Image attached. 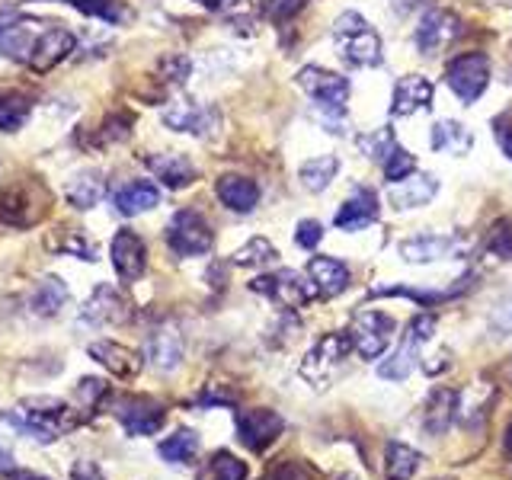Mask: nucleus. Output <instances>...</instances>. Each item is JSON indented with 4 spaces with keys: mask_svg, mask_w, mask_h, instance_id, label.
<instances>
[{
    "mask_svg": "<svg viewBox=\"0 0 512 480\" xmlns=\"http://www.w3.org/2000/svg\"><path fill=\"white\" fill-rule=\"evenodd\" d=\"M0 420L29 439L52 445L64 436V432H71L80 423V416L55 397H36V400H26V404H20L16 410H4Z\"/></svg>",
    "mask_w": 512,
    "mask_h": 480,
    "instance_id": "nucleus-1",
    "label": "nucleus"
},
{
    "mask_svg": "<svg viewBox=\"0 0 512 480\" xmlns=\"http://www.w3.org/2000/svg\"><path fill=\"white\" fill-rule=\"evenodd\" d=\"M333 39L340 48V58L349 68H378L381 64V36L368 26L356 10L343 13L333 23Z\"/></svg>",
    "mask_w": 512,
    "mask_h": 480,
    "instance_id": "nucleus-2",
    "label": "nucleus"
},
{
    "mask_svg": "<svg viewBox=\"0 0 512 480\" xmlns=\"http://www.w3.org/2000/svg\"><path fill=\"white\" fill-rule=\"evenodd\" d=\"M48 192L39 180L10 183L0 189V224L7 228H32L48 215Z\"/></svg>",
    "mask_w": 512,
    "mask_h": 480,
    "instance_id": "nucleus-3",
    "label": "nucleus"
},
{
    "mask_svg": "<svg viewBox=\"0 0 512 480\" xmlns=\"http://www.w3.org/2000/svg\"><path fill=\"white\" fill-rule=\"evenodd\" d=\"M109 413L122 423L128 436H154L167 423V407L151 394H116L109 397Z\"/></svg>",
    "mask_w": 512,
    "mask_h": 480,
    "instance_id": "nucleus-4",
    "label": "nucleus"
},
{
    "mask_svg": "<svg viewBox=\"0 0 512 480\" xmlns=\"http://www.w3.org/2000/svg\"><path fill=\"white\" fill-rule=\"evenodd\" d=\"M352 352V340L346 333H327L311 346L308 356L301 359V378L311 381L314 388H327L333 375L340 372L346 356Z\"/></svg>",
    "mask_w": 512,
    "mask_h": 480,
    "instance_id": "nucleus-5",
    "label": "nucleus"
},
{
    "mask_svg": "<svg viewBox=\"0 0 512 480\" xmlns=\"http://www.w3.org/2000/svg\"><path fill=\"white\" fill-rule=\"evenodd\" d=\"M445 84L452 90L464 106L477 103L484 96L487 84H490V61L480 52H464L458 58L448 61L445 68Z\"/></svg>",
    "mask_w": 512,
    "mask_h": 480,
    "instance_id": "nucleus-6",
    "label": "nucleus"
},
{
    "mask_svg": "<svg viewBox=\"0 0 512 480\" xmlns=\"http://www.w3.org/2000/svg\"><path fill=\"white\" fill-rule=\"evenodd\" d=\"M167 244L176 256H205L215 244L212 224L199 212H192V208H183L167 224Z\"/></svg>",
    "mask_w": 512,
    "mask_h": 480,
    "instance_id": "nucleus-7",
    "label": "nucleus"
},
{
    "mask_svg": "<svg viewBox=\"0 0 512 480\" xmlns=\"http://www.w3.org/2000/svg\"><path fill=\"white\" fill-rule=\"evenodd\" d=\"M250 288L282 304V308H304V304H311L317 298V285L311 279H304L295 269H279V272H272V276H260V279H253Z\"/></svg>",
    "mask_w": 512,
    "mask_h": 480,
    "instance_id": "nucleus-8",
    "label": "nucleus"
},
{
    "mask_svg": "<svg viewBox=\"0 0 512 480\" xmlns=\"http://www.w3.org/2000/svg\"><path fill=\"white\" fill-rule=\"evenodd\" d=\"M234 426H237V439L240 445H247L250 452H266V448L282 436L285 420L269 407H250V410H237L234 416Z\"/></svg>",
    "mask_w": 512,
    "mask_h": 480,
    "instance_id": "nucleus-9",
    "label": "nucleus"
},
{
    "mask_svg": "<svg viewBox=\"0 0 512 480\" xmlns=\"http://www.w3.org/2000/svg\"><path fill=\"white\" fill-rule=\"evenodd\" d=\"M135 314L132 301H128L119 288L112 285H96L90 298L84 301V308H80V320L90 327H119V324H128Z\"/></svg>",
    "mask_w": 512,
    "mask_h": 480,
    "instance_id": "nucleus-10",
    "label": "nucleus"
},
{
    "mask_svg": "<svg viewBox=\"0 0 512 480\" xmlns=\"http://www.w3.org/2000/svg\"><path fill=\"white\" fill-rule=\"evenodd\" d=\"M394 336V320L381 311H359L352 317V327H349V340H352V349L359 352L362 359L375 362L384 349H388Z\"/></svg>",
    "mask_w": 512,
    "mask_h": 480,
    "instance_id": "nucleus-11",
    "label": "nucleus"
},
{
    "mask_svg": "<svg viewBox=\"0 0 512 480\" xmlns=\"http://www.w3.org/2000/svg\"><path fill=\"white\" fill-rule=\"evenodd\" d=\"M164 125L173 132H189L196 138H212L221 125V116L215 106H202L192 100H173L164 109Z\"/></svg>",
    "mask_w": 512,
    "mask_h": 480,
    "instance_id": "nucleus-12",
    "label": "nucleus"
},
{
    "mask_svg": "<svg viewBox=\"0 0 512 480\" xmlns=\"http://www.w3.org/2000/svg\"><path fill=\"white\" fill-rule=\"evenodd\" d=\"M298 87L308 93L317 106L346 112V100H349V80L346 77L324 71V68H301L298 71Z\"/></svg>",
    "mask_w": 512,
    "mask_h": 480,
    "instance_id": "nucleus-13",
    "label": "nucleus"
},
{
    "mask_svg": "<svg viewBox=\"0 0 512 480\" xmlns=\"http://www.w3.org/2000/svg\"><path fill=\"white\" fill-rule=\"evenodd\" d=\"M109 260L116 266L122 282L128 285L138 282L144 276V269H148V247H144L141 234L128 228L116 231V237H112V244H109Z\"/></svg>",
    "mask_w": 512,
    "mask_h": 480,
    "instance_id": "nucleus-14",
    "label": "nucleus"
},
{
    "mask_svg": "<svg viewBox=\"0 0 512 480\" xmlns=\"http://www.w3.org/2000/svg\"><path fill=\"white\" fill-rule=\"evenodd\" d=\"M461 36V20L448 10H429L423 13L420 26H416V48L420 55H439Z\"/></svg>",
    "mask_w": 512,
    "mask_h": 480,
    "instance_id": "nucleus-15",
    "label": "nucleus"
},
{
    "mask_svg": "<svg viewBox=\"0 0 512 480\" xmlns=\"http://www.w3.org/2000/svg\"><path fill=\"white\" fill-rule=\"evenodd\" d=\"M439 180L432 173H410L404 180H397L388 186V199L397 212H410V208H423L436 199Z\"/></svg>",
    "mask_w": 512,
    "mask_h": 480,
    "instance_id": "nucleus-16",
    "label": "nucleus"
},
{
    "mask_svg": "<svg viewBox=\"0 0 512 480\" xmlns=\"http://www.w3.org/2000/svg\"><path fill=\"white\" fill-rule=\"evenodd\" d=\"M432 93H436V87H432L429 77H423V74L400 77L394 84V96H391V116L407 119V116H413V112L429 109Z\"/></svg>",
    "mask_w": 512,
    "mask_h": 480,
    "instance_id": "nucleus-17",
    "label": "nucleus"
},
{
    "mask_svg": "<svg viewBox=\"0 0 512 480\" xmlns=\"http://www.w3.org/2000/svg\"><path fill=\"white\" fill-rule=\"evenodd\" d=\"M74 32L68 29H42V36L36 42V48H32V58H29V68L36 71V74H48L55 68L58 61H64L71 52H74Z\"/></svg>",
    "mask_w": 512,
    "mask_h": 480,
    "instance_id": "nucleus-18",
    "label": "nucleus"
},
{
    "mask_svg": "<svg viewBox=\"0 0 512 480\" xmlns=\"http://www.w3.org/2000/svg\"><path fill=\"white\" fill-rule=\"evenodd\" d=\"M90 359L93 362H100L109 375H116V378H122V381H132L138 372H141V356L135 349H128V346H122V343H116V340H100V343H90Z\"/></svg>",
    "mask_w": 512,
    "mask_h": 480,
    "instance_id": "nucleus-19",
    "label": "nucleus"
},
{
    "mask_svg": "<svg viewBox=\"0 0 512 480\" xmlns=\"http://www.w3.org/2000/svg\"><path fill=\"white\" fill-rule=\"evenodd\" d=\"M461 250V244L455 237H445V234H416L400 240L397 253L404 256L407 263H436L445 260V256H455Z\"/></svg>",
    "mask_w": 512,
    "mask_h": 480,
    "instance_id": "nucleus-20",
    "label": "nucleus"
},
{
    "mask_svg": "<svg viewBox=\"0 0 512 480\" xmlns=\"http://www.w3.org/2000/svg\"><path fill=\"white\" fill-rule=\"evenodd\" d=\"M375 221H378V196H375V189H365V186L352 192L333 218V224L340 231H362Z\"/></svg>",
    "mask_w": 512,
    "mask_h": 480,
    "instance_id": "nucleus-21",
    "label": "nucleus"
},
{
    "mask_svg": "<svg viewBox=\"0 0 512 480\" xmlns=\"http://www.w3.org/2000/svg\"><path fill=\"white\" fill-rule=\"evenodd\" d=\"M215 192L221 205L231 208L237 215H250L256 202H260V186H256L250 176H240V173H224L215 183Z\"/></svg>",
    "mask_w": 512,
    "mask_h": 480,
    "instance_id": "nucleus-22",
    "label": "nucleus"
},
{
    "mask_svg": "<svg viewBox=\"0 0 512 480\" xmlns=\"http://www.w3.org/2000/svg\"><path fill=\"white\" fill-rule=\"evenodd\" d=\"M183 333L176 330L173 324H164L157 327L154 336H151V346H148V356H151V365L157 368V372H176V368L183 365Z\"/></svg>",
    "mask_w": 512,
    "mask_h": 480,
    "instance_id": "nucleus-23",
    "label": "nucleus"
},
{
    "mask_svg": "<svg viewBox=\"0 0 512 480\" xmlns=\"http://www.w3.org/2000/svg\"><path fill=\"white\" fill-rule=\"evenodd\" d=\"M39 36H42V32H36L26 20L0 23V55L16 61V64H29L32 48H36Z\"/></svg>",
    "mask_w": 512,
    "mask_h": 480,
    "instance_id": "nucleus-24",
    "label": "nucleus"
},
{
    "mask_svg": "<svg viewBox=\"0 0 512 480\" xmlns=\"http://www.w3.org/2000/svg\"><path fill=\"white\" fill-rule=\"evenodd\" d=\"M308 276L317 285V295L324 298H336L349 288V266L333 256H314L308 263Z\"/></svg>",
    "mask_w": 512,
    "mask_h": 480,
    "instance_id": "nucleus-25",
    "label": "nucleus"
},
{
    "mask_svg": "<svg viewBox=\"0 0 512 480\" xmlns=\"http://www.w3.org/2000/svg\"><path fill=\"white\" fill-rule=\"evenodd\" d=\"M148 167L154 170L157 180L170 189H186L189 183H196V176H199L196 164H192L186 154H176V151L148 157Z\"/></svg>",
    "mask_w": 512,
    "mask_h": 480,
    "instance_id": "nucleus-26",
    "label": "nucleus"
},
{
    "mask_svg": "<svg viewBox=\"0 0 512 480\" xmlns=\"http://www.w3.org/2000/svg\"><path fill=\"white\" fill-rule=\"evenodd\" d=\"M420 346H423V340L416 333H404V340H400V346L394 349V356L388 359V362H381L378 365V375L384 378V381H407L410 378V372L416 368V362H420Z\"/></svg>",
    "mask_w": 512,
    "mask_h": 480,
    "instance_id": "nucleus-27",
    "label": "nucleus"
},
{
    "mask_svg": "<svg viewBox=\"0 0 512 480\" xmlns=\"http://www.w3.org/2000/svg\"><path fill=\"white\" fill-rule=\"evenodd\" d=\"M112 202H116V212L119 215L135 218V215L151 212V208L160 202V189L154 183H148V180H138V183H128V186L116 189Z\"/></svg>",
    "mask_w": 512,
    "mask_h": 480,
    "instance_id": "nucleus-28",
    "label": "nucleus"
},
{
    "mask_svg": "<svg viewBox=\"0 0 512 480\" xmlns=\"http://www.w3.org/2000/svg\"><path fill=\"white\" fill-rule=\"evenodd\" d=\"M458 416V394L448 388H436L426 400V413H423V426L432 432V436H442V432L452 426V420Z\"/></svg>",
    "mask_w": 512,
    "mask_h": 480,
    "instance_id": "nucleus-29",
    "label": "nucleus"
},
{
    "mask_svg": "<svg viewBox=\"0 0 512 480\" xmlns=\"http://www.w3.org/2000/svg\"><path fill=\"white\" fill-rule=\"evenodd\" d=\"M471 144H474V135L455 119H439L436 125H432V151L436 154L464 157L471 151Z\"/></svg>",
    "mask_w": 512,
    "mask_h": 480,
    "instance_id": "nucleus-30",
    "label": "nucleus"
},
{
    "mask_svg": "<svg viewBox=\"0 0 512 480\" xmlns=\"http://www.w3.org/2000/svg\"><path fill=\"white\" fill-rule=\"evenodd\" d=\"M68 298H71L68 285H64L58 276H45L36 288H32L29 308L39 317H55V314H61L64 304H68Z\"/></svg>",
    "mask_w": 512,
    "mask_h": 480,
    "instance_id": "nucleus-31",
    "label": "nucleus"
},
{
    "mask_svg": "<svg viewBox=\"0 0 512 480\" xmlns=\"http://www.w3.org/2000/svg\"><path fill=\"white\" fill-rule=\"evenodd\" d=\"M336 170H340V160H336L333 154L311 157L298 167V180L308 192H324L336 180Z\"/></svg>",
    "mask_w": 512,
    "mask_h": 480,
    "instance_id": "nucleus-32",
    "label": "nucleus"
},
{
    "mask_svg": "<svg viewBox=\"0 0 512 480\" xmlns=\"http://www.w3.org/2000/svg\"><path fill=\"white\" fill-rule=\"evenodd\" d=\"M420 452L404 442H391L388 452H384V474L388 480H410L416 471H420Z\"/></svg>",
    "mask_w": 512,
    "mask_h": 480,
    "instance_id": "nucleus-33",
    "label": "nucleus"
},
{
    "mask_svg": "<svg viewBox=\"0 0 512 480\" xmlns=\"http://www.w3.org/2000/svg\"><path fill=\"white\" fill-rule=\"evenodd\" d=\"M196 480H247V461H240L231 452H215L199 468Z\"/></svg>",
    "mask_w": 512,
    "mask_h": 480,
    "instance_id": "nucleus-34",
    "label": "nucleus"
},
{
    "mask_svg": "<svg viewBox=\"0 0 512 480\" xmlns=\"http://www.w3.org/2000/svg\"><path fill=\"white\" fill-rule=\"evenodd\" d=\"M103 192H106V186H103L100 176H96V173H80V176H74V180L68 183L64 196H68V202L74 208L87 212V208H93L96 202L103 199Z\"/></svg>",
    "mask_w": 512,
    "mask_h": 480,
    "instance_id": "nucleus-35",
    "label": "nucleus"
},
{
    "mask_svg": "<svg viewBox=\"0 0 512 480\" xmlns=\"http://www.w3.org/2000/svg\"><path fill=\"white\" fill-rule=\"evenodd\" d=\"M199 452V436L192 429H180L173 432V436H167L164 442L157 445V455L164 458L167 464H186L192 461Z\"/></svg>",
    "mask_w": 512,
    "mask_h": 480,
    "instance_id": "nucleus-36",
    "label": "nucleus"
},
{
    "mask_svg": "<svg viewBox=\"0 0 512 480\" xmlns=\"http://www.w3.org/2000/svg\"><path fill=\"white\" fill-rule=\"evenodd\" d=\"M32 112V100L20 90L0 96V132H20Z\"/></svg>",
    "mask_w": 512,
    "mask_h": 480,
    "instance_id": "nucleus-37",
    "label": "nucleus"
},
{
    "mask_svg": "<svg viewBox=\"0 0 512 480\" xmlns=\"http://www.w3.org/2000/svg\"><path fill=\"white\" fill-rule=\"evenodd\" d=\"M48 250H58L64 256H77V260H96V247L84 237V231H74V228H61L58 234L48 237Z\"/></svg>",
    "mask_w": 512,
    "mask_h": 480,
    "instance_id": "nucleus-38",
    "label": "nucleus"
},
{
    "mask_svg": "<svg viewBox=\"0 0 512 480\" xmlns=\"http://www.w3.org/2000/svg\"><path fill=\"white\" fill-rule=\"evenodd\" d=\"M276 260H279V250L272 247L266 237H250L247 244L240 247V250H234V256H231L234 266H250V269L269 266V263H276Z\"/></svg>",
    "mask_w": 512,
    "mask_h": 480,
    "instance_id": "nucleus-39",
    "label": "nucleus"
},
{
    "mask_svg": "<svg viewBox=\"0 0 512 480\" xmlns=\"http://www.w3.org/2000/svg\"><path fill=\"white\" fill-rule=\"evenodd\" d=\"M359 148H362V154L368 160H378V164H384V160L391 157V151L397 148V138H394V132L388 125H381V128H375V132H368V135L359 138Z\"/></svg>",
    "mask_w": 512,
    "mask_h": 480,
    "instance_id": "nucleus-40",
    "label": "nucleus"
},
{
    "mask_svg": "<svg viewBox=\"0 0 512 480\" xmlns=\"http://www.w3.org/2000/svg\"><path fill=\"white\" fill-rule=\"evenodd\" d=\"M263 480H320L317 471L311 468L308 461H298V458H282L279 464L263 474Z\"/></svg>",
    "mask_w": 512,
    "mask_h": 480,
    "instance_id": "nucleus-41",
    "label": "nucleus"
},
{
    "mask_svg": "<svg viewBox=\"0 0 512 480\" xmlns=\"http://www.w3.org/2000/svg\"><path fill=\"white\" fill-rule=\"evenodd\" d=\"M381 170H384V180L397 183V180H404V176L416 173V157L407 148H400V144H397V148L391 151V157L381 164Z\"/></svg>",
    "mask_w": 512,
    "mask_h": 480,
    "instance_id": "nucleus-42",
    "label": "nucleus"
},
{
    "mask_svg": "<svg viewBox=\"0 0 512 480\" xmlns=\"http://www.w3.org/2000/svg\"><path fill=\"white\" fill-rule=\"evenodd\" d=\"M189 71H192V61L186 55H167V58H160V64H157L160 80H164V84H170V87L186 84Z\"/></svg>",
    "mask_w": 512,
    "mask_h": 480,
    "instance_id": "nucleus-43",
    "label": "nucleus"
},
{
    "mask_svg": "<svg viewBox=\"0 0 512 480\" xmlns=\"http://www.w3.org/2000/svg\"><path fill=\"white\" fill-rule=\"evenodd\" d=\"M132 116L128 112H112V116H106L103 128H100V138L109 141V144H116V141H128L132 138Z\"/></svg>",
    "mask_w": 512,
    "mask_h": 480,
    "instance_id": "nucleus-44",
    "label": "nucleus"
},
{
    "mask_svg": "<svg viewBox=\"0 0 512 480\" xmlns=\"http://www.w3.org/2000/svg\"><path fill=\"white\" fill-rule=\"evenodd\" d=\"M301 7H304V0H263V10L272 23L292 20L295 13H301Z\"/></svg>",
    "mask_w": 512,
    "mask_h": 480,
    "instance_id": "nucleus-45",
    "label": "nucleus"
},
{
    "mask_svg": "<svg viewBox=\"0 0 512 480\" xmlns=\"http://www.w3.org/2000/svg\"><path fill=\"white\" fill-rule=\"evenodd\" d=\"M320 240H324V224L320 221H298V228H295V244L304 247V250H314Z\"/></svg>",
    "mask_w": 512,
    "mask_h": 480,
    "instance_id": "nucleus-46",
    "label": "nucleus"
},
{
    "mask_svg": "<svg viewBox=\"0 0 512 480\" xmlns=\"http://www.w3.org/2000/svg\"><path fill=\"white\" fill-rule=\"evenodd\" d=\"M496 256H503V260H512V224L503 221L496 224V228L490 231V244H487Z\"/></svg>",
    "mask_w": 512,
    "mask_h": 480,
    "instance_id": "nucleus-47",
    "label": "nucleus"
},
{
    "mask_svg": "<svg viewBox=\"0 0 512 480\" xmlns=\"http://www.w3.org/2000/svg\"><path fill=\"white\" fill-rule=\"evenodd\" d=\"M77 397L84 400V404H96V400L106 397V384L100 378H80L77 381Z\"/></svg>",
    "mask_w": 512,
    "mask_h": 480,
    "instance_id": "nucleus-48",
    "label": "nucleus"
},
{
    "mask_svg": "<svg viewBox=\"0 0 512 480\" xmlns=\"http://www.w3.org/2000/svg\"><path fill=\"white\" fill-rule=\"evenodd\" d=\"M71 480H106V477H103L100 464H96V461L80 458L74 468H71Z\"/></svg>",
    "mask_w": 512,
    "mask_h": 480,
    "instance_id": "nucleus-49",
    "label": "nucleus"
},
{
    "mask_svg": "<svg viewBox=\"0 0 512 480\" xmlns=\"http://www.w3.org/2000/svg\"><path fill=\"white\" fill-rule=\"evenodd\" d=\"M493 330L496 333H512V301L503 304V308L493 314Z\"/></svg>",
    "mask_w": 512,
    "mask_h": 480,
    "instance_id": "nucleus-50",
    "label": "nucleus"
},
{
    "mask_svg": "<svg viewBox=\"0 0 512 480\" xmlns=\"http://www.w3.org/2000/svg\"><path fill=\"white\" fill-rule=\"evenodd\" d=\"M4 480H52V477H45V474H36V471H23V468H13L4 474Z\"/></svg>",
    "mask_w": 512,
    "mask_h": 480,
    "instance_id": "nucleus-51",
    "label": "nucleus"
},
{
    "mask_svg": "<svg viewBox=\"0 0 512 480\" xmlns=\"http://www.w3.org/2000/svg\"><path fill=\"white\" fill-rule=\"evenodd\" d=\"M16 468V461H13V452H10V448H4V445H0V477H4L7 471H13Z\"/></svg>",
    "mask_w": 512,
    "mask_h": 480,
    "instance_id": "nucleus-52",
    "label": "nucleus"
},
{
    "mask_svg": "<svg viewBox=\"0 0 512 480\" xmlns=\"http://www.w3.org/2000/svg\"><path fill=\"white\" fill-rule=\"evenodd\" d=\"M500 148L506 157H512V128H506V132H500Z\"/></svg>",
    "mask_w": 512,
    "mask_h": 480,
    "instance_id": "nucleus-53",
    "label": "nucleus"
},
{
    "mask_svg": "<svg viewBox=\"0 0 512 480\" xmlns=\"http://www.w3.org/2000/svg\"><path fill=\"white\" fill-rule=\"evenodd\" d=\"M503 448H506V455H509V461H512V423L506 426V439H503Z\"/></svg>",
    "mask_w": 512,
    "mask_h": 480,
    "instance_id": "nucleus-54",
    "label": "nucleus"
},
{
    "mask_svg": "<svg viewBox=\"0 0 512 480\" xmlns=\"http://www.w3.org/2000/svg\"><path fill=\"white\" fill-rule=\"evenodd\" d=\"M196 4H202L208 10H218V7H224V0H196Z\"/></svg>",
    "mask_w": 512,
    "mask_h": 480,
    "instance_id": "nucleus-55",
    "label": "nucleus"
}]
</instances>
